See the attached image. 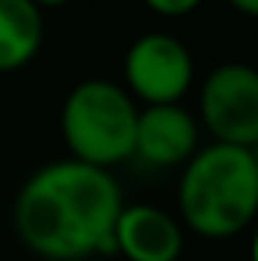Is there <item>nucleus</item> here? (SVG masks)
Wrapping results in <instances>:
<instances>
[{
    "instance_id": "f257e3e1",
    "label": "nucleus",
    "mask_w": 258,
    "mask_h": 261,
    "mask_svg": "<svg viewBox=\"0 0 258 261\" xmlns=\"http://www.w3.org/2000/svg\"><path fill=\"white\" fill-rule=\"evenodd\" d=\"M125 200L110 170L52 161L28 176L12 206L18 240L46 261L116 255V222Z\"/></svg>"
},
{
    "instance_id": "f03ea898",
    "label": "nucleus",
    "mask_w": 258,
    "mask_h": 261,
    "mask_svg": "<svg viewBox=\"0 0 258 261\" xmlns=\"http://www.w3.org/2000/svg\"><path fill=\"white\" fill-rule=\"evenodd\" d=\"M258 216V173L249 149L213 143L183 167L179 219L207 240L243 234Z\"/></svg>"
},
{
    "instance_id": "7ed1b4c3",
    "label": "nucleus",
    "mask_w": 258,
    "mask_h": 261,
    "mask_svg": "<svg viewBox=\"0 0 258 261\" xmlns=\"http://www.w3.org/2000/svg\"><path fill=\"white\" fill-rule=\"evenodd\" d=\"M137 103L113 79H82L61 107V134L73 161L110 170L134 158Z\"/></svg>"
},
{
    "instance_id": "20e7f679",
    "label": "nucleus",
    "mask_w": 258,
    "mask_h": 261,
    "mask_svg": "<svg viewBox=\"0 0 258 261\" xmlns=\"http://www.w3.org/2000/svg\"><path fill=\"white\" fill-rule=\"evenodd\" d=\"M200 125L216 143L252 149L258 143V67L228 61L200 82Z\"/></svg>"
},
{
    "instance_id": "39448f33",
    "label": "nucleus",
    "mask_w": 258,
    "mask_h": 261,
    "mask_svg": "<svg viewBox=\"0 0 258 261\" xmlns=\"http://www.w3.org/2000/svg\"><path fill=\"white\" fill-rule=\"evenodd\" d=\"M125 91L146 107H170L186 97L194 82V61L173 34H143L125 52Z\"/></svg>"
},
{
    "instance_id": "423d86ee",
    "label": "nucleus",
    "mask_w": 258,
    "mask_h": 261,
    "mask_svg": "<svg viewBox=\"0 0 258 261\" xmlns=\"http://www.w3.org/2000/svg\"><path fill=\"white\" fill-rule=\"evenodd\" d=\"M197 152V122L194 116L179 107H146L137 116L134 134V158L149 167H186Z\"/></svg>"
},
{
    "instance_id": "0eeeda50",
    "label": "nucleus",
    "mask_w": 258,
    "mask_h": 261,
    "mask_svg": "<svg viewBox=\"0 0 258 261\" xmlns=\"http://www.w3.org/2000/svg\"><path fill=\"white\" fill-rule=\"evenodd\" d=\"M183 222L152 203L122 206L116 222V255L128 261H176L183 255Z\"/></svg>"
},
{
    "instance_id": "6e6552de",
    "label": "nucleus",
    "mask_w": 258,
    "mask_h": 261,
    "mask_svg": "<svg viewBox=\"0 0 258 261\" xmlns=\"http://www.w3.org/2000/svg\"><path fill=\"white\" fill-rule=\"evenodd\" d=\"M43 46V9L31 0H0V73L28 67Z\"/></svg>"
},
{
    "instance_id": "1a4fd4ad",
    "label": "nucleus",
    "mask_w": 258,
    "mask_h": 261,
    "mask_svg": "<svg viewBox=\"0 0 258 261\" xmlns=\"http://www.w3.org/2000/svg\"><path fill=\"white\" fill-rule=\"evenodd\" d=\"M143 3H146L155 15H164V18H183V15H192L203 0H143Z\"/></svg>"
},
{
    "instance_id": "9d476101",
    "label": "nucleus",
    "mask_w": 258,
    "mask_h": 261,
    "mask_svg": "<svg viewBox=\"0 0 258 261\" xmlns=\"http://www.w3.org/2000/svg\"><path fill=\"white\" fill-rule=\"evenodd\" d=\"M228 3H231V9H237L240 15L258 21V0H228Z\"/></svg>"
},
{
    "instance_id": "9b49d317",
    "label": "nucleus",
    "mask_w": 258,
    "mask_h": 261,
    "mask_svg": "<svg viewBox=\"0 0 258 261\" xmlns=\"http://www.w3.org/2000/svg\"><path fill=\"white\" fill-rule=\"evenodd\" d=\"M31 3H37L40 9H55V6H64L70 0H31Z\"/></svg>"
},
{
    "instance_id": "f8f14e48",
    "label": "nucleus",
    "mask_w": 258,
    "mask_h": 261,
    "mask_svg": "<svg viewBox=\"0 0 258 261\" xmlns=\"http://www.w3.org/2000/svg\"><path fill=\"white\" fill-rule=\"evenodd\" d=\"M249 261H258V228L252 234V246H249Z\"/></svg>"
},
{
    "instance_id": "ddd939ff",
    "label": "nucleus",
    "mask_w": 258,
    "mask_h": 261,
    "mask_svg": "<svg viewBox=\"0 0 258 261\" xmlns=\"http://www.w3.org/2000/svg\"><path fill=\"white\" fill-rule=\"evenodd\" d=\"M249 155H252V164H255V173H258V143L249 149Z\"/></svg>"
}]
</instances>
